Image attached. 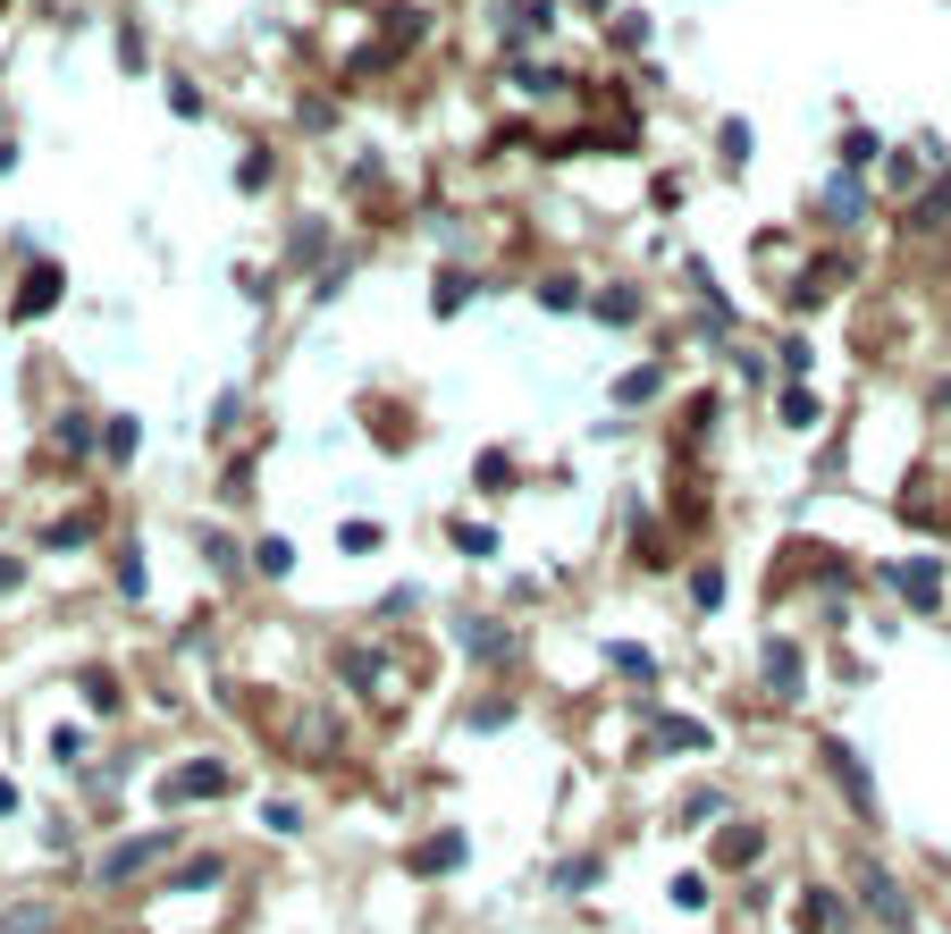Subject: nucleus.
Returning <instances> with one entry per match:
<instances>
[{"mask_svg":"<svg viewBox=\"0 0 951 934\" xmlns=\"http://www.w3.org/2000/svg\"><path fill=\"white\" fill-rule=\"evenodd\" d=\"M758 850H766V834H758V825H732V834L716 842V859H725V868H750Z\"/></svg>","mask_w":951,"mask_h":934,"instance_id":"8","label":"nucleus"},{"mask_svg":"<svg viewBox=\"0 0 951 934\" xmlns=\"http://www.w3.org/2000/svg\"><path fill=\"white\" fill-rule=\"evenodd\" d=\"M464 648H472V657H489V665H497V657H506V632H497V623H464Z\"/></svg>","mask_w":951,"mask_h":934,"instance_id":"11","label":"nucleus"},{"mask_svg":"<svg viewBox=\"0 0 951 934\" xmlns=\"http://www.w3.org/2000/svg\"><path fill=\"white\" fill-rule=\"evenodd\" d=\"M42 926H51V909H42V901H26V909L0 918V934H42Z\"/></svg>","mask_w":951,"mask_h":934,"instance_id":"12","label":"nucleus"},{"mask_svg":"<svg viewBox=\"0 0 951 934\" xmlns=\"http://www.w3.org/2000/svg\"><path fill=\"white\" fill-rule=\"evenodd\" d=\"M842 926V901L833 893H800V934H833Z\"/></svg>","mask_w":951,"mask_h":934,"instance_id":"7","label":"nucleus"},{"mask_svg":"<svg viewBox=\"0 0 951 934\" xmlns=\"http://www.w3.org/2000/svg\"><path fill=\"white\" fill-rule=\"evenodd\" d=\"M825 767L842 774V792H851V808H859V817H876V783L859 774V758H851V749H842V742H825Z\"/></svg>","mask_w":951,"mask_h":934,"instance_id":"4","label":"nucleus"},{"mask_svg":"<svg viewBox=\"0 0 951 934\" xmlns=\"http://www.w3.org/2000/svg\"><path fill=\"white\" fill-rule=\"evenodd\" d=\"M455 859H464V834H430L421 850H412V875H446Z\"/></svg>","mask_w":951,"mask_h":934,"instance_id":"6","label":"nucleus"},{"mask_svg":"<svg viewBox=\"0 0 951 934\" xmlns=\"http://www.w3.org/2000/svg\"><path fill=\"white\" fill-rule=\"evenodd\" d=\"M169 842H177V834H144V842H119V850L101 859V884H127L135 868H152V859L169 850Z\"/></svg>","mask_w":951,"mask_h":934,"instance_id":"3","label":"nucleus"},{"mask_svg":"<svg viewBox=\"0 0 951 934\" xmlns=\"http://www.w3.org/2000/svg\"><path fill=\"white\" fill-rule=\"evenodd\" d=\"M892 581H901L910 607H935V598H943V589H935V564H910V573H892Z\"/></svg>","mask_w":951,"mask_h":934,"instance_id":"10","label":"nucleus"},{"mask_svg":"<svg viewBox=\"0 0 951 934\" xmlns=\"http://www.w3.org/2000/svg\"><path fill=\"white\" fill-rule=\"evenodd\" d=\"M0 589H17V564H9V556H0Z\"/></svg>","mask_w":951,"mask_h":934,"instance_id":"14","label":"nucleus"},{"mask_svg":"<svg viewBox=\"0 0 951 934\" xmlns=\"http://www.w3.org/2000/svg\"><path fill=\"white\" fill-rule=\"evenodd\" d=\"M9 808H17V783H0V817H9Z\"/></svg>","mask_w":951,"mask_h":934,"instance_id":"13","label":"nucleus"},{"mask_svg":"<svg viewBox=\"0 0 951 934\" xmlns=\"http://www.w3.org/2000/svg\"><path fill=\"white\" fill-rule=\"evenodd\" d=\"M51 303H60V270L42 261V270H26V287H17V321H42Z\"/></svg>","mask_w":951,"mask_h":934,"instance_id":"5","label":"nucleus"},{"mask_svg":"<svg viewBox=\"0 0 951 934\" xmlns=\"http://www.w3.org/2000/svg\"><path fill=\"white\" fill-rule=\"evenodd\" d=\"M859 901L885 918V934H910V926H918V918H910V901H901V884H892L885 868H859Z\"/></svg>","mask_w":951,"mask_h":934,"instance_id":"1","label":"nucleus"},{"mask_svg":"<svg viewBox=\"0 0 951 934\" xmlns=\"http://www.w3.org/2000/svg\"><path fill=\"white\" fill-rule=\"evenodd\" d=\"M227 792V767L220 758H202V767H177L169 783H160V800H220Z\"/></svg>","mask_w":951,"mask_h":934,"instance_id":"2","label":"nucleus"},{"mask_svg":"<svg viewBox=\"0 0 951 934\" xmlns=\"http://www.w3.org/2000/svg\"><path fill=\"white\" fill-rule=\"evenodd\" d=\"M766 682H775L783 699L800 690V657H792V640H775V648H766Z\"/></svg>","mask_w":951,"mask_h":934,"instance_id":"9","label":"nucleus"}]
</instances>
